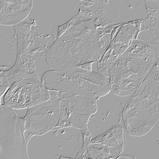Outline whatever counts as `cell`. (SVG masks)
Listing matches in <instances>:
<instances>
[{
  "label": "cell",
  "instance_id": "9",
  "mask_svg": "<svg viewBox=\"0 0 159 159\" xmlns=\"http://www.w3.org/2000/svg\"><path fill=\"white\" fill-rule=\"evenodd\" d=\"M123 127L115 126L91 140L86 152L89 158L116 159L126 144Z\"/></svg>",
  "mask_w": 159,
  "mask_h": 159
},
{
  "label": "cell",
  "instance_id": "8",
  "mask_svg": "<svg viewBox=\"0 0 159 159\" xmlns=\"http://www.w3.org/2000/svg\"><path fill=\"white\" fill-rule=\"evenodd\" d=\"M50 98L28 108L24 118L25 130L32 135L42 136L54 130L60 120V101L57 91H49Z\"/></svg>",
  "mask_w": 159,
  "mask_h": 159
},
{
  "label": "cell",
  "instance_id": "2",
  "mask_svg": "<svg viewBox=\"0 0 159 159\" xmlns=\"http://www.w3.org/2000/svg\"><path fill=\"white\" fill-rule=\"evenodd\" d=\"M158 54L142 42L131 43L109 69L111 92L121 97L133 94L159 60Z\"/></svg>",
  "mask_w": 159,
  "mask_h": 159
},
{
  "label": "cell",
  "instance_id": "5",
  "mask_svg": "<svg viewBox=\"0 0 159 159\" xmlns=\"http://www.w3.org/2000/svg\"><path fill=\"white\" fill-rule=\"evenodd\" d=\"M60 101V120L54 130L74 127L83 132L89 131L88 124L97 111L99 98L57 91Z\"/></svg>",
  "mask_w": 159,
  "mask_h": 159
},
{
  "label": "cell",
  "instance_id": "12",
  "mask_svg": "<svg viewBox=\"0 0 159 159\" xmlns=\"http://www.w3.org/2000/svg\"><path fill=\"white\" fill-rule=\"evenodd\" d=\"M0 24L4 26H16L22 23L33 8V1L1 0Z\"/></svg>",
  "mask_w": 159,
  "mask_h": 159
},
{
  "label": "cell",
  "instance_id": "4",
  "mask_svg": "<svg viewBox=\"0 0 159 159\" xmlns=\"http://www.w3.org/2000/svg\"><path fill=\"white\" fill-rule=\"evenodd\" d=\"M41 81L49 91L89 97L100 98L111 92L109 80L82 67L47 71L42 76Z\"/></svg>",
  "mask_w": 159,
  "mask_h": 159
},
{
  "label": "cell",
  "instance_id": "10",
  "mask_svg": "<svg viewBox=\"0 0 159 159\" xmlns=\"http://www.w3.org/2000/svg\"><path fill=\"white\" fill-rule=\"evenodd\" d=\"M137 30L135 26L129 24L121 27L99 61L98 69L100 74L109 80L111 66L131 44V40Z\"/></svg>",
  "mask_w": 159,
  "mask_h": 159
},
{
  "label": "cell",
  "instance_id": "11",
  "mask_svg": "<svg viewBox=\"0 0 159 159\" xmlns=\"http://www.w3.org/2000/svg\"><path fill=\"white\" fill-rule=\"evenodd\" d=\"M17 39V55H34L45 48L46 40L40 33L35 23H21L14 26Z\"/></svg>",
  "mask_w": 159,
  "mask_h": 159
},
{
  "label": "cell",
  "instance_id": "13",
  "mask_svg": "<svg viewBox=\"0 0 159 159\" xmlns=\"http://www.w3.org/2000/svg\"><path fill=\"white\" fill-rule=\"evenodd\" d=\"M97 103V111L94 114L100 123L97 130L99 134L104 133L115 126H120L125 129L122 117V111L126 103L111 102V103ZM94 116V115H93Z\"/></svg>",
  "mask_w": 159,
  "mask_h": 159
},
{
  "label": "cell",
  "instance_id": "6",
  "mask_svg": "<svg viewBox=\"0 0 159 159\" xmlns=\"http://www.w3.org/2000/svg\"><path fill=\"white\" fill-rule=\"evenodd\" d=\"M27 144L15 109L0 108V159H29Z\"/></svg>",
  "mask_w": 159,
  "mask_h": 159
},
{
  "label": "cell",
  "instance_id": "1",
  "mask_svg": "<svg viewBox=\"0 0 159 159\" xmlns=\"http://www.w3.org/2000/svg\"><path fill=\"white\" fill-rule=\"evenodd\" d=\"M70 23L45 55L46 61L54 70H64L91 63L103 53L93 19Z\"/></svg>",
  "mask_w": 159,
  "mask_h": 159
},
{
  "label": "cell",
  "instance_id": "14",
  "mask_svg": "<svg viewBox=\"0 0 159 159\" xmlns=\"http://www.w3.org/2000/svg\"><path fill=\"white\" fill-rule=\"evenodd\" d=\"M37 76L35 65L27 61H16L11 68L1 71V87L8 89L17 81Z\"/></svg>",
  "mask_w": 159,
  "mask_h": 159
},
{
  "label": "cell",
  "instance_id": "3",
  "mask_svg": "<svg viewBox=\"0 0 159 159\" xmlns=\"http://www.w3.org/2000/svg\"><path fill=\"white\" fill-rule=\"evenodd\" d=\"M159 60L124 106L122 117L129 135L143 137L152 129L159 117Z\"/></svg>",
  "mask_w": 159,
  "mask_h": 159
},
{
  "label": "cell",
  "instance_id": "7",
  "mask_svg": "<svg viewBox=\"0 0 159 159\" xmlns=\"http://www.w3.org/2000/svg\"><path fill=\"white\" fill-rule=\"evenodd\" d=\"M50 92L38 76L14 83L3 96L4 104L14 109H24L48 100Z\"/></svg>",
  "mask_w": 159,
  "mask_h": 159
}]
</instances>
